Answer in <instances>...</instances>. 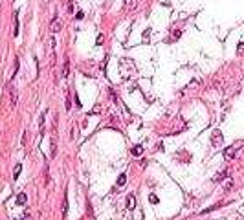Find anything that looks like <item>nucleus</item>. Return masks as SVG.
I'll return each mask as SVG.
<instances>
[{"instance_id":"1","label":"nucleus","mask_w":244,"mask_h":220,"mask_svg":"<svg viewBox=\"0 0 244 220\" xmlns=\"http://www.w3.org/2000/svg\"><path fill=\"white\" fill-rule=\"evenodd\" d=\"M240 147H242V143H235V145L228 147V149L224 151V158H226V160H233V158H235V152L240 149Z\"/></svg>"},{"instance_id":"2","label":"nucleus","mask_w":244,"mask_h":220,"mask_svg":"<svg viewBox=\"0 0 244 220\" xmlns=\"http://www.w3.org/2000/svg\"><path fill=\"white\" fill-rule=\"evenodd\" d=\"M220 143H222V132H220L218 129H215L213 134H211V145H213V147H218Z\"/></svg>"},{"instance_id":"3","label":"nucleus","mask_w":244,"mask_h":220,"mask_svg":"<svg viewBox=\"0 0 244 220\" xmlns=\"http://www.w3.org/2000/svg\"><path fill=\"white\" fill-rule=\"evenodd\" d=\"M61 28H62V24H61V20L55 17L53 20H51V31H53V33H57V31H61Z\"/></svg>"},{"instance_id":"4","label":"nucleus","mask_w":244,"mask_h":220,"mask_svg":"<svg viewBox=\"0 0 244 220\" xmlns=\"http://www.w3.org/2000/svg\"><path fill=\"white\" fill-rule=\"evenodd\" d=\"M127 207H129L130 211L136 207V198H134V194H129V196H127Z\"/></svg>"},{"instance_id":"5","label":"nucleus","mask_w":244,"mask_h":220,"mask_svg":"<svg viewBox=\"0 0 244 220\" xmlns=\"http://www.w3.org/2000/svg\"><path fill=\"white\" fill-rule=\"evenodd\" d=\"M17 204H18V205H26V204H28V196H26V193H20V194L17 196Z\"/></svg>"},{"instance_id":"6","label":"nucleus","mask_w":244,"mask_h":220,"mask_svg":"<svg viewBox=\"0 0 244 220\" xmlns=\"http://www.w3.org/2000/svg\"><path fill=\"white\" fill-rule=\"evenodd\" d=\"M17 97H18V96H17V90L11 86V108L17 107Z\"/></svg>"},{"instance_id":"7","label":"nucleus","mask_w":244,"mask_h":220,"mask_svg":"<svg viewBox=\"0 0 244 220\" xmlns=\"http://www.w3.org/2000/svg\"><path fill=\"white\" fill-rule=\"evenodd\" d=\"M132 154H134V156H141V154H143V147H141V145L132 147Z\"/></svg>"},{"instance_id":"8","label":"nucleus","mask_w":244,"mask_h":220,"mask_svg":"<svg viewBox=\"0 0 244 220\" xmlns=\"http://www.w3.org/2000/svg\"><path fill=\"white\" fill-rule=\"evenodd\" d=\"M125 182H127V174L123 172V174H119V178H118V187H123Z\"/></svg>"},{"instance_id":"9","label":"nucleus","mask_w":244,"mask_h":220,"mask_svg":"<svg viewBox=\"0 0 244 220\" xmlns=\"http://www.w3.org/2000/svg\"><path fill=\"white\" fill-rule=\"evenodd\" d=\"M50 149H51V156H55V154H57V141H55V140H51Z\"/></svg>"},{"instance_id":"10","label":"nucleus","mask_w":244,"mask_h":220,"mask_svg":"<svg viewBox=\"0 0 244 220\" xmlns=\"http://www.w3.org/2000/svg\"><path fill=\"white\" fill-rule=\"evenodd\" d=\"M66 213H68V196L64 198V204H62V218H66Z\"/></svg>"},{"instance_id":"11","label":"nucleus","mask_w":244,"mask_h":220,"mask_svg":"<svg viewBox=\"0 0 244 220\" xmlns=\"http://www.w3.org/2000/svg\"><path fill=\"white\" fill-rule=\"evenodd\" d=\"M68 73H70V62L66 61L64 62V70H62V77H68Z\"/></svg>"},{"instance_id":"12","label":"nucleus","mask_w":244,"mask_h":220,"mask_svg":"<svg viewBox=\"0 0 244 220\" xmlns=\"http://www.w3.org/2000/svg\"><path fill=\"white\" fill-rule=\"evenodd\" d=\"M20 171H22V165H15V172H13V178H15V180H17V178H18V174H20Z\"/></svg>"},{"instance_id":"13","label":"nucleus","mask_w":244,"mask_h":220,"mask_svg":"<svg viewBox=\"0 0 244 220\" xmlns=\"http://www.w3.org/2000/svg\"><path fill=\"white\" fill-rule=\"evenodd\" d=\"M15 37H18V13H15Z\"/></svg>"},{"instance_id":"14","label":"nucleus","mask_w":244,"mask_h":220,"mask_svg":"<svg viewBox=\"0 0 244 220\" xmlns=\"http://www.w3.org/2000/svg\"><path fill=\"white\" fill-rule=\"evenodd\" d=\"M226 176V172H220V174H217V176H213V182H220L222 178Z\"/></svg>"},{"instance_id":"15","label":"nucleus","mask_w":244,"mask_h":220,"mask_svg":"<svg viewBox=\"0 0 244 220\" xmlns=\"http://www.w3.org/2000/svg\"><path fill=\"white\" fill-rule=\"evenodd\" d=\"M231 187H233V185H231V180H229V182H226V185H224V189L228 191V189H231Z\"/></svg>"},{"instance_id":"16","label":"nucleus","mask_w":244,"mask_h":220,"mask_svg":"<svg viewBox=\"0 0 244 220\" xmlns=\"http://www.w3.org/2000/svg\"><path fill=\"white\" fill-rule=\"evenodd\" d=\"M151 202H152V204H158V198H156V194H151Z\"/></svg>"},{"instance_id":"17","label":"nucleus","mask_w":244,"mask_h":220,"mask_svg":"<svg viewBox=\"0 0 244 220\" xmlns=\"http://www.w3.org/2000/svg\"><path fill=\"white\" fill-rule=\"evenodd\" d=\"M242 50H244V42H239V51L242 53Z\"/></svg>"},{"instance_id":"18","label":"nucleus","mask_w":244,"mask_h":220,"mask_svg":"<svg viewBox=\"0 0 244 220\" xmlns=\"http://www.w3.org/2000/svg\"><path fill=\"white\" fill-rule=\"evenodd\" d=\"M24 220H31V215H29V213H26V215H24Z\"/></svg>"}]
</instances>
